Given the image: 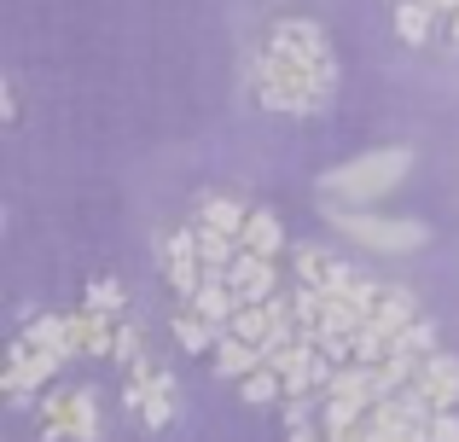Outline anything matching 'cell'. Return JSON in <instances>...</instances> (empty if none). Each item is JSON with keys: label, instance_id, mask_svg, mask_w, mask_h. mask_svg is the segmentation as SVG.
Instances as JSON below:
<instances>
[{"label": "cell", "instance_id": "6da1fadb", "mask_svg": "<svg viewBox=\"0 0 459 442\" xmlns=\"http://www.w3.org/2000/svg\"><path fill=\"white\" fill-rule=\"evenodd\" d=\"M250 88H256V100L268 105V111H285V117H320L325 100H332L337 88V70H308L297 65V58L285 53H262L250 58Z\"/></svg>", "mask_w": 459, "mask_h": 442}, {"label": "cell", "instance_id": "3957f363", "mask_svg": "<svg viewBox=\"0 0 459 442\" xmlns=\"http://www.w3.org/2000/svg\"><path fill=\"white\" fill-rule=\"evenodd\" d=\"M337 227H343V238H355V245L367 250H390V256H407V250L425 245V221H395V216H355V210H337Z\"/></svg>", "mask_w": 459, "mask_h": 442}, {"label": "cell", "instance_id": "52a82bcc", "mask_svg": "<svg viewBox=\"0 0 459 442\" xmlns=\"http://www.w3.org/2000/svg\"><path fill=\"white\" fill-rule=\"evenodd\" d=\"M157 262H163V280L175 285L180 297H192L204 280H210V268H204V256H198V245H192V233H175V238L163 245V256H157Z\"/></svg>", "mask_w": 459, "mask_h": 442}, {"label": "cell", "instance_id": "e0dca14e", "mask_svg": "<svg viewBox=\"0 0 459 442\" xmlns=\"http://www.w3.org/2000/svg\"><path fill=\"white\" fill-rule=\"evenodd\" d=\"M192 245H198V256H204V268H210V273H221L227 262L238 256V238L221 233V227H204V221L192 227Z\"/></svg>", "mask_w": 459, "mask_h": 442}, {"label": "cell", "instance_id": "9c48e42d", "mask_svg": "<svg viewBox=\"0 0 459 442\" xmlns=\"http://www.w3.org/2000/svg\"><path fill=\"white\" fill-rule=\"evenodd\" d=\"M210 361H215V378H233V385H238V378L256 373V367L268 361V355H262V343H245L238 332H221V343H215Z\"/></svg>", "mask_w": 459, "mask_h": 442}, {"label": "cell", "instance_id": "5bb4252c", "mask_svg": "<svg viewBox=\"0 0 459 442\" xmlns=\"http://www.w3.org/2000/svg\"><path fill=\"white\" fill-rule=\"evenodd\" d=\"M186 303L198 308L204 320H215V326H227V320H233V308H238V291L227 285V273H210V280H204L198 291L186 297Z\"/></svg>", "mask_w": 459, "mask_h": 442}, {"label": "cell", "instance_id": "cb8c5ba5", "mask_svg": "<svg viewBox=\"0 0 459 442\" xmlns=\"http://www.w3.org/2000/svg\"><path fill=\"white\" fill-rule=\"evenodd\" d=\"M425 442H459V408H442L425 420Z\"/></svg>", "mask_w": 459, "mask_h": 442}, {"label": "cell", "instance_id": "7c38bea8", "mask_svg": "<svg viewBox=\"0 0 459 442\" xmlns=\"http://www.w3.org/2000/svg\"><path fill=\"white\" fill-rule=\"evenodd\" d=\"M221 332L227 326H215V320H204L198 315V308H180V315H175V343H180V350H186V355H215V343H221Z\"/></svg>", "mask_w": 459, "mask_h": 442}, {"label": "cell", "instance_id": "4fadbf2b", "mask_svg": "<svg viewBox=\"0 0 459 442\" xmlns=\"http://www.w3.org/2000/svg\"><path fill=\"white\" fill-rule=\"evenodd\" d=\"M419 308H413V291H407V285H378V297H372V326L378 332H402L407 320H413Z\"/></svg>", "mask_w": 459, "mask_h": 442}, {"label": "cell", "instance_id": "484cf974", "mask_svg": "<svg viewBox=\"0 0 459 442\" xmlns=\"http://www.w3.org/2000/svg\"><path fill=\"white\" fill-rule=\"evenodd\" d=\"M437 6H442V12H454V6H459V0H437Z\"/></svg>", "mask_w": 459, "mask_h": 442}, {"label": "cell", "instance_id": "8992f818", "mask_svg": "<svg viewBox=\"0 0 459 442\" xmlns=\"http://www.w3.org/2000/svg\"><path fill=\"white\" fill-rule=\"evenodd\" d=\"M407 390H413V396L425 402L430 413L459 408V361H454V355H442V350H430L425 361H419V378H413Z\"/></svg>", "mask_w": 459, "mask_h": 442}, {"label": "cell", "instance_id": "5b68a950", "mask_svg": "<svg viewBox=\"0 0 459 442\" xmlns=\"http://www.w3.org/2000/svg\"><path fill=\"white\" fill-rule=\"evenodd\" d=\"M227 285L238 291V303H268V297H280V268H273V256H256V250L238 245V256L227 262Z\"/></svg>", "mask_w": 459, "mask_h": 442}, {"label": "cell", "instance_id": "8fae6325", "mask_svg": "<svg viewBox=\"0 0 459 442\" xmlns=\"http://www.w3.org/2000/svg\"><path fill=\"white\" fill-rule=\"evenodd\" d=\"M437 18H442L437 0H395V35H402L407 47H425L430 35H437Z\"/></svg>", "mask_w": 459, "mask_h": 442}, {"label": "cell", "instance_id": "7402d4cb", "mask_svg": "<svg viewBox=\"0 0 459 442\" xmlns=\"http://www.w3.org/2000/svg\"><path fill=\"white\" fill-rule=\"evenodd\" d=\"M88 308H100V315H117V308L128 303L123 297V280H88V297H82Z\"/></svg>", "mask_w": 459, "mask_h": 442}, {"label": "cell", "instance_id": "d4e9b609", "mask_svg": "<svg viewBox=\"0 0 459 442\" xmlns=\"http://www.w3.org/2000/svg\"><path fill=\"white\" fill-rule=\"evenodd\" d=\"M442 30H448V47H459V6L442 12Z\"/></svg>", "mask_w": 459, "mask_h": 442}, {"label": "cell", "instance_id": "9a60e30c", "mask_svg": "<svg viewBox=\"0 0 459 442\" xmlns=\"http://www.w3.org/2000/svg\"><path fill=\"white\" fill-rule=\"evenodd\" d=\"M35 431L41 442H70V390H47L35 402Z\"/></svg>", "mask_w": 459, "mask_h": 442}, {"label": "cell", "instance_id": "277c9868", "mask_svg": "<svg viewBox=\"0 0 459 442\" xmlns=\"http://www.w3.org/2000/svg\"><path fill=\"white\" fill-rule=\"evenodd\" d=\"M268 47L285 53V58H297V65H308V70H337V53H332V41H325V30L314 18H280L268 30Z\"/></svg>", "mask_w": 459, "mask_h": 442}, {"label": "cell", "instance_id": "30bf717a", "mask_svg": "<svg viewBox=\"0 0 459 442\" xmlns=\"http://www.w3.org/2000/svg\"><path fill=\"white\" fill-rule=\"evenodd\" d=\"M291 268H297V285H314V291H332V285H343V280H349L343 262L325 256V250H314V245H297Z\"/></svg>", "mask_w": 459, "mask_h": 442}, {"label": "cell", "instance_id": "d6986e66", "mask_svg": "<svg viewBox=\"0 0 459 442\" xmlns=\"http://www.w3.org/2000/svg\"><path fill=\"white\" fill-rule=\"evenodd\" d=\"M198 221L204 227H221V233H245V221H250V210L245 204H238V198H204V204H198Z\"/></svg>", "mask_w": 459, "mask_h": 442}, {"label": "cell", "instance_id": "ffe728a7", "mask_svg": "<svg viewBox=\"0 0 459 442\" xmlns=\"http://www.w3.org/2000/svg\"><path fill=\"white\" fill-rule=\"evenodd\" d=\"M238 396H245L250 408H268V402H280V396H285V378L273 373L268 361H262L256 373H245V378H238Z\"/></svg>", "mask_w": 459, "mask_h": 442}, {"label": "cell", "instance_id": "7a4b0ae2", "mask_svg": "<svg viewBox=\"0 0 459 442\" xmlns=\"http://www.w3.org/2000/svg\"><path fill=\"white\" fill-rule=\"evenodd\" d=\"M413 169V152L407 146H384V152H367V158H349L343 169L325 175V193L349 198V204H372V198L395 193Z\"/></svg>", "mask_w": 459, "mask_h": 442}, {"label": "cell", "instance_id": "ba28073f", "mask_svg": "<svg viewBox=\"0 0 459 442\" xmlns=\"http://www.w3.org/2000/svg\"><path fill=\"white\" fill-rule=\"evenodd\" d=\"M111 343H117L111 315H100V308H88V303L70 315V355H111Z\"/></svg>", "mask_w": 459, "mask_h": 442}, {"label": "cell", "instance_id": "2e32d148", "mask_svg": "<svg viewBox=\"0 0 459 442\" xmlns=\"http://www.w3.org/2000/svg\"><path fill=\"white\" fill-rule=\"evenodd\" d=\"M238 245L256 250V256H280V245H285L280 216H273V210H250V221H245V233H238Z\"/></svg>", "mask_w": 459, "mask_h": 442}, {"label": "cell", "instance_id": "603a6c76", "mask_svg": "<svg viewBox=\"0 0 459 442\" xmlns=\"http://www.w3.org/2000/svg\"><path fill=\"white\" fill-rule=\"evenodd\" d=\"M140 343H146V338H140V326H117L111 355H117L123 367H140V361H146V350H140Z\"/></svg>", "mask_w": 459, "mask_h": 442}, {"label": "cell", "instance_id": "ac0fdd59", "mask_svg": "<svg viewBox=\"0 0 459 442\" xmlns=\"http://www.w3.org/2000/svg\"><path fill=\"white\" fill-rule=\"evenodd\" d=\"M105 437V420L93 408L88 390H70V442H100Z\"/></svg>", "mask_w": 459, "mask_h": 442}, {"label": "cell", "instance_id": "44dd1931", "mask_svg": "<svg viewBox=\"0 0 459 442\" xmlns=\"http://www.w3.org/2000/svg\"><path fill=\"white\" fill-rule=\"evenodd\" d=\"M390 350H402V355H419V361H425L430 350H437V326H430V320H407L402 332H390Z\"/></svg>", "mask_w": 459, "mask_h": 442}]
</instances>
